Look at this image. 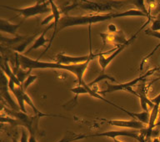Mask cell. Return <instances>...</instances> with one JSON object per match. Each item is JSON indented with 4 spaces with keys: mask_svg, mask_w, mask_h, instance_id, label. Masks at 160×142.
<instances>
[{
    "mask_svg": "<svg viewBox=\"0 0 160 142\" xmlns=\"http://www.w3.org/2000/svg\"><path fill=\"white\" fill-rule=\"evenodd\" d=\"M146 17L147 16L138 9H128L125 11H114V12L107 13H90L87 15H78V16H69L66 15L61 18L58 32L66 28L73 27V26H82V25L92 24L97 23H102L108 20L115 19L118 18L125 17Z\"/></svg>",
    "mask_w": 160,
    "mask_h": 142,
    "instance_id": "6da1fadb",
    "label": "cell"
},
{
    "mask_svg": "<svg viewBox=\"0 0 160 142\" xmlns=\"http://www.w3.org/2000/svg\"><path fill=\"white\" fill-rule=\"evenodd\" d=\"M15 60L19 64L20 67L24 70H38V69H56V70H64L72 73L77 78L79 85H87L82 79L83 74L88 67L90 61L77 64V65H63L58 62H44L38 60H32L25 55L15 52Z\"/></svg>",
    "mask_w": 160,
    "mask_h": 142,
    "instance_id": "7a4b0ae2",
    "label": "cell"
},
{
    "mask_svg": "<svg viewBox=\"0 0 160 142\" xmlns=\"http://www.w3.org/2000/svg\"><path fill=\"white\" fill-rule=\"evenodd\" d=\"M127 3H131V0H118V1H113V0H99V1H91L88 0L87 2H84L83 4L78 5L81 8L83 9L91 10L94 12H104V11H109V12H114V11H119V9Z\"/></svg>",
    "mask_w": 160,
    "mask_h": 142,
    "instance_id": "3957f363",
    "label": "cell"
},
{
    "mask_svg": "<svg viewBox=\"0 0 160 142\" xmlns=\"http://www.w3.org/2000/svg\"><path fill=\"white\" fill-rule=\"evenodd\" d=\"M117 46L112 48V50L105 52L99 53H92L91 50V46H90V53L87 55H82V56H70V55H64L62 53H59L56 55V62L63 64V65H77V64H81V63L87 62V61H91L94 60L96 58H98L101 55H108L110 52H113L116 50Z\"/></svg>",
    "mask_w": 160,
    "mask_h": 142,
    "instance_id": "277c9868",
    "label": "cell"
},
{
    "mask_svg": "<svg viewBox=\"0 0 160 142\" xmlns=\"http://www.w3.org/2000/svg\"><path fill=\"white\" fill-rule=\"evenodd\" d=\"M49 2H45L42 3H36L33 6H30V7L22 8H18L10 7V6H6L3 5L2 6L4 8L9 9L11 11H14L17 12L18 13L24 18L32 17V16H36V15L43 14V13H48L52 12V8L48 4Z\"/></svg>",
    "mask_w": 160,
    "mask_h": 142,
    "instance_id": "5b68a950",
    "label": "cell"
},
{
    "mask_svg": "<svg viewBox=\"0 0 160 142\" xmlns=\"http://www.w3.org/2000/svg\"><path fill=\"white\" fill-rule=\"evenodd\" d=\"M151 19H152V18H148V19H147V21H146V22H145L144 24L142 25V27H140L139 29L138 30L137 32L135 33L134 34L132 35V37L129 38V39L127 40V42H125L124 44H122V45H120V46H117L116 50H115L114 51H113V52L111 54V55H101V56H99V57H98V64H99L100 67H101V69H102V71H104V70H106V68L108 67V65H109L110 63L112 62V60H114L115 58L117 57L118 55H119L120 53L122 52V50H124L125 48H127L128 46V45L131 44V43L134 41L135 39H136V37L138 36V34L140 33V31L143 29L145 26H146L148 24H149V22L151 21Z\"/></svg>",
    "mask_w": 160,
    "mask_h": 142,
    "instance_id": "8992f818",
    "label": "cell"
},
{
    "mask_svg": "<svg viewBox=\"0 0 160 142\" xmlns=\"http://www.w3.org/2000/svg\"><path fill=\"white\" fill-rule=\"evenodd\" d=\"M157 69H152V70H150L148 71L145 73L144 75H141L139 77L135 78L132 80H130L128 82L122 83V84H118V85H110L108 83H107V89L103 91H100L99 94L101 95H105V94H109V93L112 92H117V91H122V90H125L127 91V90L128 88H132L135 85H137L141 81H143V80L148 77V76H150L151 75H152L153 73L155 72V70Z\"/></svg>",
    "mask_w": 160,
    "mask_h": 142,
    "instance_id": "52a82bcc",
    "label": "cell"
},
{
    "mask_svg": "<svg viewBox=\"0 0 160 142\" xmlns=\"http://www.w3.org/2000/svg\"><path fill=\"white\" fill-rule=\"evenodd\" d=\"M8 81L9 80L7 75H5L2 70H1V72H0V95H1V98L5 100V102L9 105L10 109L14 110H20L18 104L15 102L10 95Z\"/></svg>",
    "mask_w": 160,
    "mask_h": 142,
    "instance_id": "ba28073f",
    "label": "cell"
},
{
    "mask_svg": "<svg viewBox=\"0 0 160 142\" xmlns=\"http://www.w3.org/2000/svg\"><path fill=\"white\" fill-rule=\"evenodd\" d=\"M138 130H109V131H104L102 133H96L92 134L90 135H87L88 137H108L115 139L118 136H128V137L134 138L138 140L139 138V132H138Z\"/></svg>",
    "mask_w": 160,
    "mask_h": 142,
    "instance_id": "9c48e42d",
    "label": "cell"
},
{
    "mask_svg": "<svg viewBox=\"0 0 160 142\" xmlns=\"http://www.w3.org/2000/svg\"><path fill=\"white\" fill-rule=\"evenodd\" d=\"M100 120L107 123L108 125L115 126V127L125 128V129H132V130H140L144 129V124L139 120H108L104 118H100Z\"/></svg>",
    "mask_w": 160,
    "mask_h": 142,
    "instance_id": "30bf717a",
    "label": "cell"
},
{
    "mask_svg": "<svg viewBox=\"0 0 160 142\" xmlns=\"http://www.w3.org/2000/svg\"><path fill=\"white\" fill-rule=\"evenodd\" d=\"M99 35L102 37V39L104 44H114L116 46H120L125 42H127V39L125 38L124 34L122 30L118 31L115 34H99Z\"/></svg>",
    "mask_w": 160,
    "mask_h": 142,
    "instance_id": "8fae6325",
    "label": "cell"
},
{
    "mask_svg": "<svg viewBox=\"0 0 160 142\" xmlns=\"http://www.w3.org/2000/svg\"><path fill=\"white\" fill-rule=\"evenodd\" d=\"M135 96L138 97L141 107L144 111H148V105H149L151 108L153 107V103L147 96V87L144 84L139 85L138 87V90H135Z\"/></svg>",
    "mask_w": 160,
    "mask_h": 142,
    "instance_id": "7c38bea8",
    "label": "cell"
},
{
    "mask_svg": "<svg viewBox=\"0 0 160 142\" xmlns=\"http://www.w3.org/2000/svg\"><path fill=\"white\" fill-rule=\"evenodd\" d=\"M22 23H23V20H22L19 24H12L8 20L1 18L0 19V30L2 33H6V34L12 35L14 37H18L20 35L18 34V29Z\"/></svg>",
    "mask_w": 160,
    "mask_h": 142,
    "instance_id": "4fadbf2b",
    "label": "cell"
},
{
    "mask_svg": "<svg viewBox=\"0 0 160 142\" xmlns=\"http://www.w3.org/2000/svg\"><path fill=\"white\" fill-rule=\"evenodd\" d=\"M48 2H49L50 6H51V8H52V13L53 14V17H54V19H53L54 23H53V33H52V37L50 38L49 45H48V46L46 48V50H48V49L51 47V45H52V41H53L55 36H56V34H58V24H59L60 19H61V16H60V13H61V12H60L59 8H58L57 5L55 4V3L53 2V0H49Z\"/></svg>",
    "mask_w": 160,
    "mask_h": 142,
    "instance_id": "5bb4252c",
    "label": "cell"
},
{
    "mask_svg": "<svg viewBox=\"0 0 160 142\" xmlns=\"http://www.w3.org/2000/svg\"><path fill=\"white\" fill-rule=\"evenodd\" d=\"M52 27V24H50L49 26L46 27V29L42 31V34H40L39 36H38V37L34 40V42H33V44L32 45V46H31V47H30L29 49L26 51V53H25L26 55L31 52L32 50H37V49H39V48L41 47H46L47 43L49 42L50 40L47 39L45 38V35H46V33L48 32V30H49Z\"/></svg>",
    "mask_w": 160,
    "mask_h": 142,
    "instance_id": "9a60e30c",
    "label": "cell"
},
{
    "mask_svg": "<svg viewBox=\"0 0 160 142\" xmlns=\"http://www.w3.org/2000/svg\"><path fill=\"white\" fill-rule=\"evenodd\" d=\"M1 70H2L4 72L5 75H7L8 80L13 81L17 86L22 85V84L20 83V81L18 80L17 76L15 75V74L12 71V69H11L9 65H8V61L7 59H5L4 60H2V58L1 59Z\"/></svg>",
    "mask_w": 160,
    "mask_h": 142,
    "instance_id": "2e32d148",
    "label": "cell"
},
{
    "mask_svg": "<svg viewBox=\"0 0 160 142\" xmlns=\"http://www.w3.org/2000/svg\"><path fill=\"white\" fill-rule=\"evenodd\" d=\"M120 110H122L124 113H126L127 115H128L131 117L134 118L135 120H139L142 123H143L144 125H148V122H149V119H150V112L149 111H144L143 112H140V113H135V112H131V111H128V110H125L123 108L120 107Z\"/></svg>",
    "mask_w": 160,
    "mask_h": 142,
    "instance_id": "e0dca14e",
    "label": "cell"
},
{
    "mask_svg": "<svg viewBox=\"0 0 160 142\" xmlns=\"http://www.w3.org/2000/svg\"><path fill=\"white\" fill-rule=\"evenodd\" d=\"M32 70L29 69V70H28L26 71V70L24 69H22V68L20 67V65H15V67L12 69V71L15 74V75L17 76V78L18 79V80L20 81L21 84L24 82V80L27 79V77L29 75H31V71Z\"/></svg>",
    "mask_w": 160,
    "mask_h": 142,
    "instance_id": "ac0fdd59",
    "label": "cell"
},
{
    "mask_svg": "<svg viewBox=\"0 0 160 142\" xmlns=\"http://www.w3.org/2000/svg\"><path fill=\"white\" fill-rule=\"evenodd\" d=\"M84 138H87V135H82V134H75L72 131H67L64 136L58 142H72L78 140H82Z\"/></svg>",
    "mask_w": 160,
    "mask_h": 142,
    "instance_id": "d6986e66",
    "label": "cell"
},
{
    "mask_svg": "<svg viewBox=\"0 0 160 142\" xmlns=\"http://www.w3.org/2000/svg\"><path fill=\"white\" fill-rule=\"evenodd\" d=\"M131 3L133 4L135 7L137 8V9L140 10L141 12H142L146 16L147 18H152V16L150 14V12L148 10L147 7H146V2L145 0H131Z\"/></svg>",
    "mask_w": 160,
    "mask_h": 142,
    "instance_id": "ffe728a7",
    "label": "cell"
},
{
    "mask_svg": "<svg viewBox=\"0 0 160 142\" xmlns=\"http://www.w3.org/2000/svg\"><path fill=\"white\" fill-rule=\"evenodd\" d=\"M111 80V81H113V82H117L116 79H114V78L112 77V76L108 75L107 74H105L104 71H102V72H101V74H99V75H98L97 78H95L94 80H92V81H91L90 83H88V85L89 87L92 88L93 85H96V84H98V83L100 82V81H102V80Z\"/></svg>",
    "mask_w": 160,
    "mask_h": 142,
    "instance_id": "44dd1931",
    "label": "cell"
},
{
    "mask_svg": "<svg viewBox=\"0 0 160 142\" xmlns=\"http://www.w3.org/2000/svg\"><path fill=\"white\" fill-rule=\"evenodd\" d=\"M0 120H1V123H7V124H9V125H12V126H16V125H20L21 126V122L18 119H16L14 117H12V116H2L1 115V118H0Z\"/></svg>",
    "mask_w": 160,
    "mask_h": 142,
    "instance_id": "7402d4cb",
    "label": "cell"
},
{
    "mask_svg": "<svg viewBox=\"0 0 160 142\" xmlns=\"http://www.w3.org/2000/svg\"><path fill=\"white\" fill-rule=\"evenodd\" d=\"M38 79V75H29L27 77V79L24 80V82L22 84V89L24 90H26L29 87L30 85H32V83L34 82L35 80Z\"/></svg>",
    "mask_w": 160,
    "mask_h": 142,
    "instance_id": "603a6c76",
    "label": "cell"
},
{
    "mask_svg": "<svg viewBox=\"0 0 160 142\" xmlns=\"http://www.w3.org/2000/svg\"><path fill=\"white\" fill-rule=\"evenodd\" d=\"M144 33L145 34L149 35V36L160 39V31H153L151 29H147L144 30Z\"/></svg>",
    "mask_w": 160,
    "mask_h": 142,
    "instance_id": "cb8c5ba5",
    "label": "cell"
},
{
    "mask_svg": "<svg viewBox=\"0 0 160 142\" xmlns=\"http://www.w3.org/2000/svg\"><path fill=\"white\" fill-rule=\"evenodd\" d=\"M151 29L153 31H160V18H156L152 22L151 25Z\"/></svg>",
    "mask_w": 160,
    "mask_h": 142,
    "instance_id": "d4e9b609",
    "label": "cell"
},
{
    "mask_svg": "<svg viewBox=\"0 0 160 142\" xmlns=\"http://www.w3.org/2000/svg\"><path fill=\"white\" fill-rule=\"evenodd\" d=\"M28 130L26 128L22 127V135H21V138H20V142H29L28 141V138L29 135H28Z\"/></svg>",
    "mask_w": 160,
    "mask_h": 142,
    "instance_id": "484cf974",
    "label": "cell"
},
{
    "mask_svg": "<svg viewBox=\"0 0 160 142\" xmlns=\"http://www.w3.org/2000/svg\"><path fill=\"white\" fill-rule=\"evenodd\" d=\"M108 33H111V34H115V33L118 32L117 27L115 26V24H110L108 26Z\"/></svg>",
    "mask_w": 160,
    "mask_h": 142,
    "instance_id": "4316f807",
    "label": "cell"
},
{
    "mask_svg": "<svg viewBox=\"0 0 160 142\" xmlns=\"http://www.w3.org/2000/svg\"><path fill=\"white\" fill-rule=\"evenodd\" d=\"M52 19H54V17H53V14H50L49 16H48L47 18H45L44 19L42 20V22H41V25H46L48 24V23L51 21Z\"/></svg>",
    "mask_w": 160,
    "mask_h": 142,
    "instance_id": "83f0119b",
    "label": "cell"
},
{
    "mask_svg": "<svg viewBox=\"0 0 160 142\" xmlns=\"http://www.w3.org/2000/svg\"><path fill=\"white\" fill-rule=\"evenodd\" d=\"M151 101L153 103V105H160V94L159 95H158L157 96L153 98V99H151Z\"/></svg>",
    "mask_w": 160,
    "mask_h": 142,
    "instance_id": "f1b7e54d",
    "label": "cell"
},
{
    "mask_svg": "<svg viewBox=\"0 0 160 142\" xmlns=\"http://www.w3.org/2000/svg\"><path fill=\"white\" fill-rule=\"evenodd\" d=\"M28 141L29 142H38L36 140V133L32 132L29 133V138H28Z\"/></svg>",
    "mask_w": 160,
    "mask_h": 142,
    "instance_id": "f546056e",
    "label": "cell"
},
{
    "mask_svg": "<svg viewBox=\"0 0 160 142\" xmlns=\"http://www.w3.org/2000/svg\"><path fill=\"white\" fill-rule=\"evenodd\" d=\"M152 13L153 14H159L160 13V3L158 4L156 7L153 8V11H152Z\"/></svg>",
    "mask_w": 160,
    "mask_h": 142,
    "instance_id": "4dcf8cb0",
    "label": "cell"
},
{
    "mask_svg": "<svg viewBox=\"0 0 160 142\" xmlns=\"http://www.w3.org/2000/svg\"><path fill=\"white\" fill-rule=\"evenodd\" d=\"M155 1H156V0H146V3H147V4L151 6L152 4H154Z\"/></svg>",
    "mask_w": 160,
    "mask_h": 142,
    "instance_id": "1f68e13d",
    "label": "cell"
},
{
    "mask_svg": "<svg viewBox=\"0 0 160 142\" xmlns=\"http://www.w3.org/2000/svg\"><path fill=\"white\" fill-rule=\"evenodd\" d=\"M36 1V3H45V2H48L49 0H35Z\"/></svg>",
    "mask_w": 160,
    "mask_h": 142,
    "instance_id": "d6a6232c",
    "label": "cell"
},
{
    "mask_svg": "<svg viewBox=\"0 0 160 142\" xmlns=\"http://www.w3.org/2000/svg\"><path fill=\"white\" fill-rule=\"evenodd\" d=\"M160 80V75H159V76H158V78H157V79H155V80H152V82H151V83H150V84H149V85H152V83L156 82V81H158V80Z\"/></svg>",
    "mask_w": 160,
    "mask_h": 142,
    "instance_id": "836d02e7",
    "label": "cell"
},
{
    "mask_svg": "<svg viewBox=\"0 0 160 142\" xmlns=\"http://www.w3.org/2000/svg\"><path fill=\"white\" fill-rule=\"evenodd\" d=\"M152 142H160V140H159V139H158V138H153Z\"/></svg>",
    "mask_w": 160,
    "mask_h": 142,
    "instance_id": "e575fe53",
    "label": "cell"
},
{
    "mask_svg": "<svg viewBox=\"0 0 160 142\" xmlns=\"http://www.w3.org/2000/svg\"><path fill=\"white\" fill-rule=\"evenodd\" d=\"M12 142H18V141L17 138L13 137V138H12Z\"/></svg>",
    "mask_w": 160,
    "mask_h": 142,
    "instance_id": "d590c367",
    "label": "cell"
},
{
    "mask_svg": "<svg viewBox=\"0 0 160 142\" xmlns=\"http://www.w3.org/2000/svg\"><path fill=\"white\" fill-rule=\"evenodd\" d=\"M112 140H113V141H114V142H122V141H120V140H117L116 138H115V139H112Z\"/></svg>",
    "mask_w": 160,
    "mask_h": 142,
    "instance_id": "8d00e7d4",
    "label": "cell"
},
{
    "mask_svg": "<svg viewBox=\"0 0 160 142\" xmlns=\"http://www.w3.org/2000/svg\"><path fill=\"white\" fill-rule=\"evenodd\" d=\"M72 3H73V4H76V3H77L78 0H72Z\"/></svg>",
    "mask_w": 160,
    "mask_h": 142,
    "instance_id": "74e56055",
    "label": "cell"
},
{
    "mask_svg": "<svg viewBox=\"0 0 160 142\" xmlns=\"http://www.w3.org/2000/svg\"><path fill=\"white\" fill-rule=\"evenodd\" d=\"M81 1H82V2H87L88 0H81Z\"/></svg>",
    "mask_w": 160,
    "mask_h": 142,
    "instance_id": "f35d334b",
    "label": "cell"
},
{
    "mask_svg": "<svg viewBox=\"0 0 160 142\" xmlns=\"http://www.w3.org/2000/svg\"><path fill=\"white\" fill-rule=\"evenodd\" d=\"M158 139H159V140H160V134H159V137H158Z\"/></svg>",
    "mask_w": 160,
    "mask_h": 142,
    "instance_id": "ab89813d",
    "label": "cell"
},
{
    "mask_svg": "<svg viewBox=\"0 0 160 142\" xmlns=\"http://www.w3.org/2000/svg\"><path fill=\"white\" fill-rule=\"evenodd\" d=\"M159 124H160V120H159Z\"/></svg>",
    "mask_w": 160,
    "mask_h": 142,
    "instance_id": "60d3db41",
    "label": "cell"
}]
</instances>
